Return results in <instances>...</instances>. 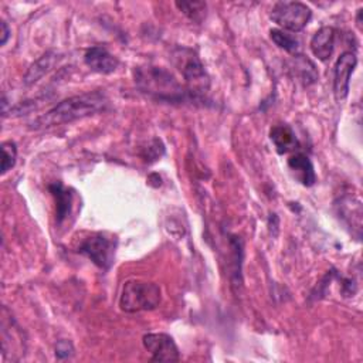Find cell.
<instances>
[{
  "label": "cell",
  "mask_w": 363,
  "mask_h": 363,
  "mask_svg": "<svg viewBox=\"0 0 363 363\" xmlns=\"http://www.w3.org/2000/svg\"><path fill=\"white\" fill-rule=\"evenodd\" d=\"M109 104V99L102 91L85 92L81 95L69 96L44 115L38 116L33 122V129H50L54 126H60L64 123H71L74 121L95 115L101 111H105Z\"/></svg>",
  "instance_id": "6da1fadb"
},
{
  "label": "cell",
  "mask_w": 363,
  "mask_h": 363,
  "mask_svg": "<svg viewBox=\"0 0 363 363\" xmlns=\"http://www.w3.org/2000/svg\"><path fill=\"white\" fill-rule=\"evenodd\" d=\"M136 86L146 95L166 102H180L186 98L187 91L174 78L172 72L162 67H138L133 71Z\"/></svg>",
  "instance_id": "7a4b0ae2"
},
{
  "label": "cell",
  "mask_w": 363,
  "mask_h": 363,
  "mask_svg": "<svg viewBox=\"0 0 363 363\" xmlns=\"http://www.w3.org/2000/svg\"><path fill=\"white\" fill-rule=\"evenodd\" d=\"M162 302V291L160 286L155 282L140 281V279H129L123 284L119 306L123 312L135 313L142 311H153Z\"/></svg>",
  "instance_id": "3957f363"
},
{
  "label": "cell",
  "mask_w": 363,
  "mask_h": 363,
  "mask_svg": "<svg viewBox=\"0 0 363 363\" xmlns=\"http://www.w3.org/2000/svg\"><path fill=\"white\" fill-rule=\"evenodd\" d=\"M173 60L186 81L187 94L196 98L206 94L210 86V78L197 54L190 48L177 47L173 51Z\"/></svg>",
  "instance_id": "277c9868"
},
{
  "label": "cell",
  "mask_w": 363,
  "mask_h": 363,
  "mask_svg": "<svg viewBox=\"0 0 363 363\" xmlns=\"http://www.w3.org/2000/svg\"><path fill=\"white\" fill-rule=\"evenodd\" d=\"M116 250V238L106 233H92L79 240L75 251L91 259L98 268L109 269Z\"/></svg>",
  "instance_id": "5b68a950"
},
{
  "label": "cell",
  "mask_w": 363,
  "mask_h": 363,
  "mask_svg": "<svg viewBox=\"0 0 363 363\" xmlns=\"http://www.w3.org/2000/svg\"><path fill=\"white\" fill-rule=\"evenodd\" d=\"M312 17V10L301 1H277L271 11L269 18L281 27V30L298 33L306 27Z\"/></svg>",
  "instance_id": "8992f818"
},
{
  "label": "cell",
  "mask_w": 363,
  "mask_h": 363,
  "mask_svg": "<svg viewBox=\"0 0 363 363\" xmlns=\"http://www.w3.org/2000/svg\"><path fill=\"white\" fill-rule=\"evenodd\" d=\"M143 347L152 354L153 362H177L180 352L173 337L166 333H146L142 337Z\"/></svg>",
  "instance_id": "52a82bcc"
},
{
  "label": "cell",
  "mask_w": 363,
  "mask_h": 363,
  "mask_svg": "<svg viewBox=\"0 0 363 363\" xmlns=\"http://www.w3.org/2000/svg\"><path fill=\"white\" fill-rule=\"evenodd\" d=\"M357 65V57L352 51H345L337 58L333 68V95L337 102L349 95L350 77Z\"/></svg>",
  "instance_id": "ba28073f"
},
{
  "label": "cell",
  "mask_w": 363,
  "mask_h": 363,
  "mask_svg": "<svg viewBox=\"0 0 363 363\" xmlns=\"http://www.w3.org/2000/svg\"><path fill=\"white\" fill-rule=\"evenodd\" d=\"M84 61L86 67L99 74H111L119 65L118 58L101 45H94L88 48L84 54Z\"/></svg>",
  "instance_id": "9c48e42d"
},
{
  "label": "cell",
  "mask_w": 363,
  "mask_h": 363,
  "mask_svg": "<svg viewBox=\"0 0 363 363\" xmlns=\"http://www.w3.org/2000/svg\"><path fill=\"white\" fill-rule=\"evenodd\" d=\"M335 40H336V30L333 27L330 26L320 27L313 34L309 43L312 54L320 61L329 60L335 50Z\"/></svg>",
  "instance_id": "30bf717a"
},
{
  "label": "cell",
  "mask_w": 363,
  "mask_h": 363,
  "mask_svg": "<svg viewBox=\"0 0 363 363\" xmlns=\"http://www.w3.org/2000/svg\"><path fill=\"white\" fill-rule=\"evenodd\" d=\"M339 207V216L340 218L347 224V227L356 230L357 240L360 238V230L362 227L356 223H362V203L357 197L346 194L339 199V203L336 204Z\"/></svg>",
  "instance_id": "8fae6325"
},
{
  "label": "cell",
  "mask_w": 363,
  "mask_h": 363,
  "mask_svg": "<svg viewBox=\"0 0 363 363\" xmlns=\"http://www.w3.org/2000/svg\"><path fill=\"white\" fill-rule=\"evenodd\" d=\"M269 139L272 140V143L275 146V150L279 155L289 153V152L298 149V146H299V142H298V138H296L295 132L286 123L274 125L269 130Z\"/></svg>",
  "instance_id": "7c38bea8"
},
{
  "label": "cell",
  "mask_w": 363,
  "mask_h": 363,
  "mask_svg": "<svg viewBox=\"0 0 363 363\" xmlns=\"http://www.w3.org/2000/svg\"><path fill=\"white\" fill-rule=\"evenodd\" d=\"M288 167L291 169V172L295 174V177L306 187H311L315 184L316 182V173H315V167L311 162V159L302 153H294L292 156H289L288 159Z\"/></svg>",
  "instance_id": "4fadbf2b"
},
{
  "label": "cell",
  "mask_w": 363,
  "mask_h": 363,
  "mask_svg": "<svg viewBox=\"0 0 363 363\" xmlns=\"http://www.w3.org/2000/svg\"><path fill=\"white\" fill-rule=\"evenodd\" d=\"M58 60H60V55L55 51H47L45 54H43L27 69V72L24 75V84L33 85L34 82H37L43 75H45L54 67V64Z\"/></svg>",
  "instance_id": "5bb4252c"
},
{
  "label": "cell",
  "mask_w": 363,
  "mask_h": 363,
  "mask_svg": "<svg viewBox=\"0 0 363 363\" xmlns=\"http://www.w3.org/2000/svg\"><path fill=\"white\" fill-rule=\"evenodd\" d=\"M48 189L55 200V220L58 224H61L71 211L72 193L65 189L60 182L50 184Z\"/></svg>",
  "instance_id": "9a60e30c"
},
{
  "label": "cell",
  "mask_w": 363,
  "mask_h": 363,
  "mask_svg": "<svg viewBox=\"0 0 363 363\" xmlns=\"http://www.w3.org/2000/svg\"><path fill=\"white\" fill-rule=\"evenodd\" d=\"M269 37L271 40L282 50L291 52V54H298L299 51V40L292 35L291 33L281 30V28H271L269 30Z\"/></svg>",
  "instance_id": "2e32d148"
},
{
  "label": "cell",
  "mask_w": 363,
  "mask_h": 363,
  "mask_svg": "<svg viewBox=\"0 0 363 363\" xmlns=\"http://www.w3.org/2000/svg\"><path fill=\"white\" fill-rule=\"evenodd\" d=\"M176 7L191 21L200 23L206 17L207 4L204 1H176Z\"/></svg>",
  "instance_id": "e0dca14e"
},
{
  "label": "cell",
  "mask_w": 363,
  "mask_h": 363,
  "mask_svg": "<svg viewBox=\"0 0 363 363\" xmlns=\"http://www.w3.org/2000/svg\"><path fill=\"white\" fill-rule=\"evenodd\" d=\"M296 61H295V68L301 75V81L305 85L313 84L318 79V72L315 69V65L312 61H309L308 58H305L303 55H296Z\"/></svg>",
  "instance_id": "ac0fdd59"
},
{
  "label": "cell",
  "mask_w": 363,
  "mask_h": 363,
  "mask_svg": "<svg viewBox=\"0 0 363 363\" xmlns=\"http://www.w3.org/2000/svg\"><path fill=\"white\" fill-rule=\"evenodd\" d=\"M17 160V146L13 140H4L1 143V174H6L14 167Z\"/></svg>",
  "instance_id": "d6986e66"
},
{
  "label": "cell",
  "mask_w": 363,
  "mask_h": 363,
  "mask_svg": "<svg viewBox=\"0 0 363 363\" xmlns=\"http://www.w3.org/2000/svg\"><path fill=\"white\" fill-rule=\"evenodd\" d=\"M74 354V346L69 340H58L57 345H55V356L57 359L62 360V359H68Z\"/></svg>",
  "instance_id": "ffe728a7"
},
{
  "label": "cell",
  "mask_w": 363,
  "mask_h": 363,
  "mask_svg": "<svg viewBox=\"0 0 363 363\" xmlns=\"http://www.w3.org/2000/svg\"><path fill=\"white\" fill-rule=\"evenodd\" d=\"M10 28H9V26H7V23L4 21V20H1L0 21V44L1 45H4L6 43H7V40H9V37H10Z\"/></svg>",
  "instance_id": "44dd1931"
}]
</instances>
